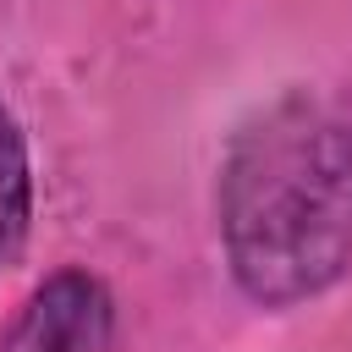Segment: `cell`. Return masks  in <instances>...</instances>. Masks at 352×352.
<instances>
[{"instance_id":"3","label":"cell","mask_w":352,"mask_h":352,"mask_svg":"<svg viewBox=\"0 0 352 352\" xmlns=\"http://www.w3.org/2000/svg\"><path fill=\"white\" fill-rule=\"evenodd\" d=\"M28 192H33V182H28V143H22L16 121H11V110L0 104V270L16 253L22 231H28Z\"/></svg>"},{"instance_id":"2","label":"cell","mask_w":352,"mask_h":352,"mask_svg":"<svg viewBox=\"0 0 352 352\" xmlns=\"http://www.w3.org/2000/svg\"><path fill=\"white\" fill-rule=\"evenodd\" d=\"M104 341H110L104 286L82 270H60L22 302V314L0 336V352H104Z\"/></svg>"},{"instance_id":"1","label":"cell","mask_w":352,"mask_h":352,"mask_svg":"<svg viewBox=\"0 0 352 352\" xmlns=\"http://www.w3.org/2000/svg\"><path fill=\"white\" fill-rule=\"evenodd\" d=\"M220 242L231 280L292 308L352 264V77L264 104L220 165Z\"/></svg>"}]
</instances>
